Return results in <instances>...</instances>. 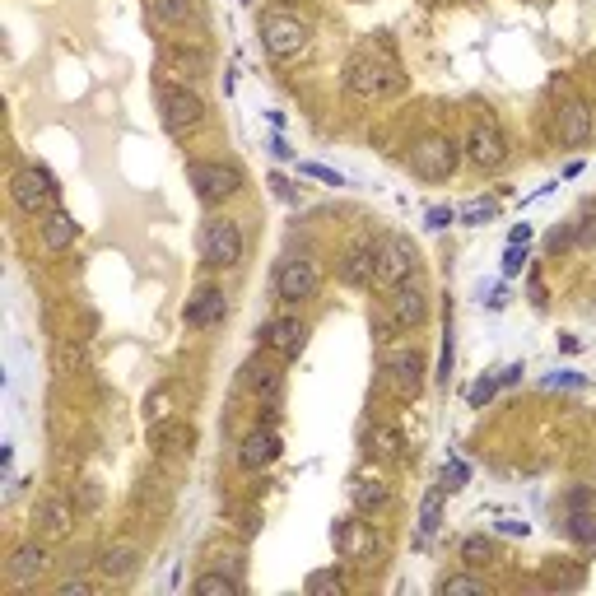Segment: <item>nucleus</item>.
<instances>
[{"label":"nucleus","mask_w":596,"mask_h":596,"mask_svg":"<svg viewBox=\"0 0 596 596\" xmlns=\"http://www.w3.org/2000/svg\"><path fill=\"white\" fill-rule=\"evenodd\" d=\"M331 541H336V555L350 559V564L378 555V536H373V527L359 522V517H340L336 531H331Z\"/></svg>","instance_id":"18"},{"label":"nucleus","mask_w":596,"mask_h":596,"mask_svg":"<svg viewBox=\"0 0 596 596\" xmlns=\"http://www.w3.org/2000/svg\"><path fill=\"white\" fill-rule=\"evenodd\" d=\"M312 28L308 19H298L289 10H266L261 14V47L275 56V61H294V56L308 52Z\"/></svg>","instance_id":"5"},{"label":"nucleus","mask_w":596,"mask_h":596,"mask_svg":"<svg viewBox=\"0 0 596 596\" xmlns=\"http://www.w3.org/2000/svg\"><path fill=\"white\" fill-rule=\"evenodd\" d=\"M191 443H196V429H191L187 420H154L149 424V447L154 452H163V457H177V452H191Z\"/></svg>","instance_id":"23"},{"label":"nucleus","mask_w":596,"mask_h":596,"mask_svg":"<svg viewBox=\"0 0 596 596\" xmlns=\"http://www.w3.org/2000/svg\"><path fill=\"white\" fill-rule=\"evenodd\" d=\"M89 592H94L89 583H61V596H89Z\"/></svg>","instance_id":"40"},{"label":"nucleus","mask_w":596,"mask_h":596,"mask_svg":"<svg viewBox=\"0 0 596 596\" xmlns=\"http://www.w3.org/2000/svg\"><path fill=\"white\" fill-rule=\"evenodd\" d=\"M382 382H387V392H392V396H401V401H415V396L424 392V359L415 350L387 354Z\"/></svg>","instance_id":"15"},{"label":"nucleus","mask_w":596,"mask_h":596,"mask_svg":"<svg viewBox=\"0 0 596 596\" xmlns=\"http://www.w3.org/2000/svg\"><path fill=\"white\" fill-rule=\"evenodd\" d=\"M494 387H499V378H480V382H475V387H471V406H485L489 396H494Z\"/></svg>","instance_id":"38"},{"label":"nucleus","mask_w":596,"mask_h":596,"mask_svg":"<svg viewBox=\"0 0 596 596\" xmlns=\"http://www.w3.org/2000/svg\"><path fill=\"white\" fill-rule=\"evenodd\" d=\"M322 289V271H317V261L308 257H285L275 266V294L280 303H303V298H317Z\"/></svg>","instance_id":"10"},{"label":"nucleus","mask_w":596,"mask_h":596,"mask_svg":"<svg viewBox=\"0 0 596 596\" xmlns=\"http://www.w3.org/2000/svg\"><path fill=\"white\" fill-rule=\"evenodd\" d=\"M368 452H378V457H401V438L392 429H373L368 434Z\"/></svg>","instance_id":"34"},{"label":"nucleus","mask_w":596,"mask_h":596,"mask_svg":"<svg viewBox=\"0 0 596 596\" xmlns=\"http://www.w3.org/2000/svg\"><path fill=\"white\" fill-rule=\"evenodd\" d=\"M303 173L317 177V182H331V187H340V182H345V177H340L336 168H322V163H303Z\"/></svg>","instance_id":"37"},{"label":"nucleus","mask_w":596,"mask_h":596,"mask_svg":"<svg viewBox=\"0 0 596 596\" xmlns=\"http://www.w3.org/2000/svg\"><path fill=\"white\" fill-rule=\"evenodd\" d=\"M443 494H447V485H429V489H424V503H420V536H424V541L443 527Z\"/></svg>","instance_id":"28"},{"label":"nucleus","mask_w":596,"mask_h":596,"mask_svg":"<svg viewBox=\"0 0 596 596\" xmlns=\"http://www.w3.org/2000/svg\"><path fill=\"white\" fill-rule=\"evenodd\" d=\"M224 312H229V298H224V289H196V298H187L182 322H187L191 331H210V326L224 322Z\"/></svg>","instance_id":"20"},{"label":"nucleus","mask_w":596,"mask_h":596,"mask_svg":"<svg viewBox=\"0 0 596 596\" xmlns=\"http://www.w3.org/2000/svg\"><path fill=\"white\" fill-rule=\"evenodd\" d=\"M303 592H308V596H340V592H345V578H340L336 569H317V573H308Z\"/></svg>","instance_id":"31"},{"label":"nucleus","mask_w":596,"mask_h":596,"mask_svg":"<svg viewBox=\"0 0 596 596\" xmlns=\"http://www.w3.org/2000/svg\"><path fill=\"white\" fill-rule=\"evenodd\" d=\"M527 261V243H508V257H503V275H517Z\"/></svg>","instance_id":"36"},{"label":"nucleus","mask_w":596,"mask_h":596,"mask_svg":"<svg viewBox=\"0 0 596 596\" xmlns=\"http://www.w3.org/2000/svg\"><path fill=\"white\" fill-rule=\"evenodd\" d=\"M275 457H280V434H275L271 424H266V429H252V434L238 443V466H243V471H266Z\"/></svg>","instance_id":"21"},{"label":"nucleus","mask_w":596,"mask_h":596,"mask_svg":"<svg viewBox=\"0 0 596 596\" xmlns=\"http://www.w3.org/2000/svg\"><path fill=\"white\" fill-rule=\"evenodd\" d=\"M70 499L80 503L84 513H94L98 503H103V489H98V480H80V485H75V494H70Z\"/></svg>","instance_id":"35"},{"label":"nucleus","mask_w":596,"mask_h":596,"mask_svg":"<svg viewBox=\"0 0 596 596\" xmlns=\"http://www.w3.org/2000/svg\"><path fill=\"white\" fill-rule=\"evenodd\" d=\"M70 531H75V499H66V494L38 499V508H33V536L38 541H66Z\"/></svg>","instance_id":"14"},{"label":"nucleus","mask_w":596,"mask_h":596,"mask_svg":"<svg viewBox=\"0 0 596 596\" xmlns=\"http://www.w3.org/2000/svg\"><path fill=\"white\" fill-rule=\"evenodd\" d=\"M461 154H466V149L447 136V131H424V136L410 145L406 163H410V173L424 177V182H447V177L457 173Z\"/></svg>","instance_id":"3"},{"label":"nucleus","mask_w":596,"mask_h":596,"mask_svg":"<svg viewBox=\"0 0 596 596\" xmlns=\"http://www.w3.org/2000/svg\"><path fill=\"white\" fill-rule=\"evenodd\" d=\"M415 261H420V252H415V243H410L406 233H392V238H382L378 275H373V285H378V289H392V285H401V280H410V275H415Z\"/></svg>","instance_id":"11"},{"label":"nucleus","mask_w":596,"mask_h":596,"mask_svg":"<svg viewBox=\"0 0 596 596\" xmlns=\"http://www.w3.org/2000/svg\"><path fill=\"white\" fill-rule=\"evenodd\" d=\"M461 149H466V159H471L475 168H485V173L503 168V159H508V136H503L499 117H489V112L471 117V126H466V140H461Z\"/></svg>","instance_id":"8"},{"label":"nucleus","mask_w":596,"mask_h":596,"mask_svg":"<svg viewBox=\"0 0 596 596\" xmlns=\"http://www.w3.org/2000/svg\"><path fill=\"white\" fill-rule=\"evenodd\" d=\"M378 252L382 243H368V238H359V243L345 247V257H340V280L354 289L373 285V275H378Z\"/></svg>","instance_id":"19"},{"label":"nucleus","mask_w":596,"mask_h":596,"mask_svg":"<svg viewBox=\"0 0 596 596\" xmlns=\"http://www.w3.org/2000/svg\"><path fill=\"white\" fill-rule=\"evenodd\" d=\"M461 559H466V564H489V559H494V541H489V536L461 541Z\"/></svg>","instance_id":"32"},{"label":"nucleus","mask_w":596,"mask_h":596,"mask_svg":"<svg viewBox=\"0 0 596 596\" xmlns=\"http://www.w3.org/2000/svg\"><path fill=\"white\" fill-rule=\"evenodd\" d=\"M243 392L257 396L261 406H280V396H285V373H280V364H275V359H247Z\"/></svg>","instance_id":"16"},{"label":"nucleus","mask_w":596,"mask_h":596,"mask_svg":"<svg viewBox=\"0 0 596 596\" xmlns=\"http://www.w3.org/2000/svg\"><path fill=\"white\" fill-rule=\"evenodd\" d=\"M452 210H429V229H447V224H452Z\"/></svg>","instance_id":"39"},{"label":"nucleus","mask_w":596,"mask_h":596,"mask_svg":"<svg viewBox=\"0 0 596 596\" xmlns=\"http://www.w3.org/2000/svg\"><path fill=\"white\" fill-rule=\"evenodd\" d=\"M10 583L14 587H28V583H38L42 573H47V555H42V545H19L10 555Z\"/></svg>","instance_id":"24"},{"label":"nucleus","mask_w":596,"mask_h":596,"mask_svg":"<svg viewBox=\"0 0 596 596\" xmlns=\"http://www.w3.org/2000/svg\"><path fill=\"white\" fill-rule=\"evenodd\" d=\"M424 317H429V294H424V285L410 275V280L387 289V298H382L378 312H373V326H378V340H392L396 331L424 326Z\"/></svg>","instance_id":"2"},{"label":"nucleus","mask_w":596,"mask_h":596,"mask_svg":"<svg viewBox=\"0 0 596 596\" xmlns=\"http://www.w3.org/2000/svg\"><path fill=\"white\" fill-rule=\"evenodd\" d=\"M196 247H201V261L210 271H233L243 261V229H238V219H229V215L205 219Z\"/></svg>","instance_id":"6"},{"label":"nucleus","mask_w":596,"mask_h":596,"mask_svg":"<svg viewBox=\"0 0 596 596\" xmlns=\"http://www.w3.org/2000/svg\"><path fill=\"white\" fill-rule=\"evenodd\" d=\"M75 238H80V224H75L66 210L42 215V247H47V252H66V247H75Z\"/></svg>","instance_id":"26"},{"label":"nucleus","mask_w":596,"mask_h":596,"mask_svg":"<svg viewBox=\"0 0 596 596\" xmlns=\"http://www.w3.org/2000/svg\"><path fill=\"white\" fill-rule=\"evenodd\" d=\"M592 126H596L592 108H587L583 98L564 84V98H559V108H555V140H559V145H569V149H578V145L592 140Z\"/></svg>","instance_id":"12"},{"label":"nucleus","mask_w":596,"mask_h":596,"mask_svg":"<svg viewBox=\"0 0 596 596\" xmlns=\"http://www.w3.org/2000/svg\"><path fill=\"white\" fill-rule=\"evenodd\" d=\"M98 569H103L108 583H126V578H136V569H140V550L136 545H112L108 555L98 559Z\"/></svg>","instance_id":"27"},{"label":"nucleus","mask_w":596,"mask_h":596,"mask_svg":"<svg viewBox=\"0 0 596 596\" xmlns=\"http://www.w3.org/2000/svg\"><path fill=\"white\" fill-rule=\"evenodd\" d=\"M387 499H392V489L378 475H354L350 480V503L359 513H378V508H387Z\"/></svg>","instance_id":"25"},{"label":"nucleus","mask_w":596,"mask_h":596,"mask_svg":"<svg viewBox=\"0 0 596 596\" xmlns=\"http://www.w3.org/2000/svg\"><path fill=\"white\" fill-rule=\"evenodd\" d=\"M569 536L578 545H596V513H573L569 517Z\"/></svg>","instance_id":"33"},{"label":"nucleus","mask_w":596,"mask_h":596,"mask_svg":"<svg viewBox=\"0 0 596 596\" xmlns=\"http://www.w3.org/2000/svg\"><path fill=\"white\" fill-rule=\"evenodd\" d=\"M443 592L447 596H489V583L485 578H475V573H447Z\"/></svg>","instance_id":"30"},{"label":"nucleus","mask_w":596,"mask_h":596,"mask_svg":"<svg viewBox=\"0 0 596 596\" xmlns=\"http://www.w3.org/2000/svg\"><path fill=\"white\" fill-rule=\"evenodd\" d=\"M261 345L275 354V359H298L303 345H308V326L298 322V317H271V322L261 326Z\"/></svg>","instance_id":"17"},{"label":"nucleus","mask_w":596,"mask_h":596,"mask_svg":"<svg viewBox=\"0 0 596 596\" xmlns=\"http://www.w3.org/2000/svg\"><path fill=\"white\" fill-rule=\"evenodd\" d=\"M187 24H201V0H149V28L173 33Z\"/></svg>","instance_id":"22"},{"label":"nucleus","mask_w":596,"mask_h":596,"mask_svg":"<svg viewBox=\"0 0 596 596\" xmlns=\"http://www.w3.org/2000/svg\"><path fill=\"white\" fill-rule=\"evenodd\" d=\"M56 177L47 173V168H42V163H24V168H19V173L10 177V201L19 205V210H24V215H52L56 210Z\"/></svg>","instance_id":"7"},{"label":"nucleus","mask_w":596,"mask_h":596,"mask_svg":"<svg viewBox=\"0 0 596 596\" xmlns=\"http://www.w3.org/2000/svg\"><path fill=\"white\" fill-rule=\"evenodd\" d=\"M159 70L168 75L173 84H196L210 75V56H205V47H187V42H168L159 56Z\"/></svg>","instance_id":"13"},{"label":"nucleus","mask_w":596,"mask_h":596,"mask_svg":"<svg viewBox=\"0 0 596 596\" xmlns=\"http://www.w3.org/2000/svg\"><path fill=\"white\" fill-rule=\"evenodd\" d=\"M187 182L196 187V196H201L205 205H219V201H229V196L243 191V173H238L233 163H219V159H191Z\"/></svg>","instance_id":"9"},{"label":"nucleus","mask_w":596,"mask_h":596,"mask_svg":"<svg viewBox=\"0 0 596 596\" xmlns=\"http://www.w3.org/2000/svg\"><path fill=\"white\" fill-rule=\"evenodd\" d=\"M159 117L168 126V136H191L205 126V98L191 89V84H173V80H159Z\"/></svg>","instance_id":"4"},{"label":"nucleus","mask_w":596,"mask_h":596,"mask_svg":"<svg viewBox=\"0 0 596 596\" xmlns=\"http://www.w3.org/2000/svg\"><path fill=\"white\" fill-rule=\"evenodd\" d=\"M191 592L196 596H238L243 592V578H238V573H201V578H196V583H191Z\"/></svg>","instance_id":"29"},{"label":"nucleus","mask_w":596,"mask_h":596,"mask_svg":"<svg viewBox=\"0 0 596 596\" xmlns=\"http://www.w3.org/2000/svg\"><path fill=\"white\" fill-rule=\"evenodd\" d=\"M406 84H410V75L387 38H364L350 52V61H345V94L364 98V103H382V98L406 94Z\"/></svg>","instance_id":"1"}]
</instances>
